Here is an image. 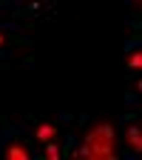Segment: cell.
Here are the masks:
<instances>
[{
  "instance_id": "cell-1",
  "label": "cell",
  "mask_w": 142,
  "mask_h": 160,
  "mask_svg": "<svg viewBox=\"0 0 142 160\" xmlns=\"http://www.w3.org/2000/svg\"><path fill=\"white\" fill-rule=\"evenodd\" d=\"M74 157H94V160H108L117 157V132L114 123H94L85 134H83V146L71 152Z\"/></svg>"
},
{
  "instance_id": "cell-2",
  "label": "cell",
  "mask_w": 142,
  "mask_h": 160,
  "mask_svg": "<svg viewBox=\"0 0 142 160\" xmlns=\"http://www.w3.org/2000/svg\"><path fill=\"white\" fill-rule=\"evenodd\" d=\"M3 157H6V160H29V157H31V149H29L20 137H11L9 143H6V149H3Z\"/></svg>"
},
{
  "instance_id": "cell-3",
  "label": "cell",
  "mask_w": 142,
  "mask_h": 160,
  "mask_svg": "<svg viewBox=\"0 0 142 160\" xmlns=\"http://www.w3.org/2000/svg\"><path fill=\"white\" fill-rule=\"evenodd\" d=\"M125 143H128V149H131L134 154H139V152H142V132H139V126H136V123H131V126L125 129Z\"/></svg>"
},
{
  "instance_id": "cell-4",
  "label": "cell",
  "mask_w": 142,
  "mask_h": 160,
  "mask_svg": "<svg viewBox=\"0 0 142 160\" xmlns=\"http://www.w3.org/2000/svg\"><path fill=\"white\" fill-rule=\"evenodd\" d=\"M34 137H37V143L57 140V126H54V123H37V126H34Z\"/></svg>"
},
{
  "instance_id": "cell-5",
  "label": "cell",
  "mask_w": 142,
  "mask_h": 160,
  "mask_svg": "<svg viewBox=\"0 0 142 160\" xmlns=\"http://www.w3.org/2000/svg\"><path fill=\"white\" fill-rule=\"evenodd\" d=\"M128 69H131V72H139V69H142V52H139V49L128 52Z\"/></svg>"
},
{
  "instance_id": "cell-6",
  "label": "cell",
  "mask_w": 142,
  "mask_h": 160,
  "mask_svg": "<svg viewBox=\"0 0 142 160\" xmlns=\"http://www.w3.org/2000/svg\"><path fill=\"white\" fill-rule=\"evenodd\" d=\"M43 146H46V149H43V157H48V160H57L60 154H63V149H60L54 140H48V143H43Z\"/></svg>"
},
{
  "instance_id": "cell-7",
  "label": "cell",
  "mask_w": 142,
  "mask_h": 160,
  "mask_svg": "<svg viewBox=\"0 0 142 160\" xmlns=\"http://www.w3.org/2000/svg\"><path fill=\"white\" fill-rule=\"evenodd\" d=\"M3 43H6V37H3V32H0V46H3Z\"/></svg>"
},
{
  "instance_id": "cell-8",
  "label": "cell",
  "mask_w": 142,
  "mask_h": 160,
  "mask_svg": "<svg viewBox=\"0 0 142 160\" xmlns=\"http://www.w3.org/2000/svg\"><path fill=\"white\" fill-rule=\"evenodd\" d=\"M134 3H136V0H134Z\"/></svg>"
}]
</instances>
